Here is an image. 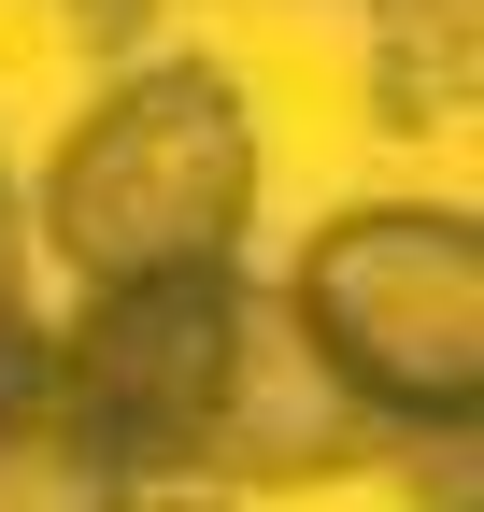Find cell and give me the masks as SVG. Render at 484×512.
<instances>
[{"instance_id":"1","label":"cell","mask_w":484,"mask_h":512,"mask_svg":"<svg viewBox=\"0 0 484 512\" xmlns=\"http://www.w3.org/2000/svg\"><path fill=\"white\" fill-rule=\"evenodd\" d=\"M57 399L100 441L114 484H200V498H257V484H328L371 470L385 441L342 413V384L299 356L285 299L257 271H186V285H129V299H72L57 328Z\"/></svg>"},{"instance_id":"2","label":"cell","mask_w":484,"mask_h":512,"mask_svg":"<svg viewBox=\"0 0 484 512\" xmlns=\"http://www.w3.org/2000/svg\"><path fill=\"white\" fill-rule=\"evenodd\" d=\"M242 228H257V100L200 43L114 57V86L72 114V143L29 200V256H57L72 299L242 271Z\"/></svg>"},{"instance_id":"3","label":"cell","mask_w":484,"mask_h":512,"mask_svg":"<svg viewBox=\"0 0 484 512\" xmlns=\"http://www.w3.org/2000/svg\"><path fill=\"white\" fill-rule=\"evenodd\" d=\"M299 356L342 384V413L385 441H456L484 413V228L456 200H356L299 242L271 285Z\"/></svg>"},{"instance_id":"4","label":"cell","mask_w":484,"mask_h":512,"mask_svg":"<svg viewBox=\"0 0 484 512\" xmlns=\"http://www.w3.org/2000/svg\"><path fill=\"white\" fill-rule=\"evenodd\" d=\"M356 29H371V114L385 128H456L470 114L484 0H356Z\"/></svg>"},{"instance_id":"5","label":"cell","mask_w":484,"mask_h":512,"mask_svg":"<svg viewBox=\"0 0 484 512\" xmlns=\"http://www.w3.org/2000/svg\"><path fill=\"white\" fill-rule=\"evenodd\" d=\"M399 456H413V498L428 512H470V427L456 441H399Z\"/></svg>"},{"instance_id":"6","label":"cell","mask_w":484,"mask_h":512,"mask_svg":"<svg viewBox=\"0 0 484 512\" xmlns=\"http://www.w3.org/2000/svg\"><path fill=\"white\" fill-rule=\"evenodd\" d=\"M0 328H29V200L0 171Z\"/></svg>"},{"instance_id":"7","label":"cell","mask_w":484,"mask_h":512,"mask_svg":"<svg viewBox=\"0 0 484 512\" xmlns=\"http://www.w3.org/2000/svg\"><path fill=\"white\" fill-rule=\"evenodd\" d=\"M171 15V0H72V29L100 43V57H143V29Z\"/></svg>"},{"instance_id":"8","label":"cell","mask_w":484,"mask_h":512,"mask_svg":"<svg viewBox=\"0 0 484 512\" xmlns=\"http://www.w3.org/2000/svg\"><path fill=\"white\" fill-rule=\"evenodd\" d=\"M100 512H228V498H200V484H114Z\"/></svg>"}]
</instances>
